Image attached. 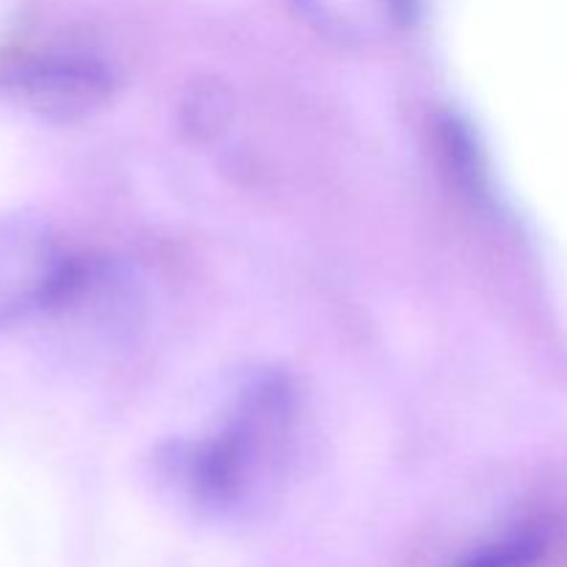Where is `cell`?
<instances>
[{
    "label": "cell",
    "mask_w": 567,
    "mask_h": 567,
    "mask_svg": "<svg viewBox=\"0 0 567 567\" xmlns=\"http://www.w3.org/2000/svg\"><path fill=\"white\" fill-rule=\"evenodd\" d=\"M288 393L280 382H266L244 402L230 426L192 460L194 498L214 513H241L264 496L266 463L277 457L286 435Z\"/></svg>",
    "instance_id": "obj_1"
},
{
    "label": "cell",
    "mask_w": 567,
    "mask_h": 567,
    "mask_svg": "<svg viewBox=\"0 0 567 567\" xmlns=\"http://www.w3.org/2000/svg\"><path fill=\"white\" fill-rule=\"evenodd\" d=\"M75 282L50 230L28 216H0V330L48 310Z\"/></svg>",
    "instance_id": "obj_2"
},
{
    "label": "cell",
    "mask_w": 567,
    "mask_h": 567,
    "mask_svg": "<svg viewBox=\"0 0 567 567\" xmlns=\"http://www.w3.org/2000/svg\"><path fill=\"white\" fill-rule=\"evenodd\" d=\"M0 86L50 120H78L109 100L111 75L100 61L72 50H25L0 64Z\"/></svg>",
    "instance_id": "obj_3"
},
{
    "label": "cell",
    "mask_w": 567,
    "mask_h": 567,
    "mask_svg": "<svg viewBox=\"0 0 567 567\" xmlns=\"http://www.w3.org/2000/svg\"><path fill=\"white\" fill-rule=\"evenodd\" d=\"M537 557H540V540L535 535H515L509 540L493 543L460 567H532Z\"/></svg>",
    "instance_id": "obj_4"
},
{
    "label": "cell",
    "mask_w": 567,
    "mask_h": 567,
    "mask_svg": "<svg viewBox=\"0 0 567 567\" xmlns=\"http://www.w3.org/2000/svg\"><path fill=\"white\" fill-rule=\"evenodd\" d=\"M393 3H396V6H402V9H408V6H410V0H393Z\"/></svg>",
    "instance_id": "obj_5"
}]
</instances>
